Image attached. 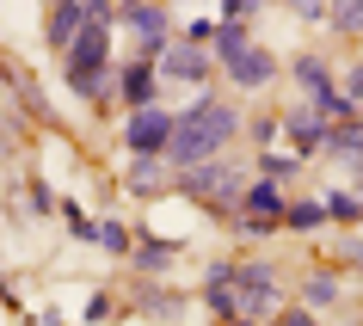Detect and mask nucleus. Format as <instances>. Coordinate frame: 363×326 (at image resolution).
I'll return each instance as SVG.
<instances>
[{
    "mask_svg": "<svg viewBox=\"0 0 363 326\" xmlns=\"http://www.w3.org/2000/svg\"><path fill=\"white\" fill-rule=\"evenodd\" d=\"M240 105L222 93H197L185 111L172 117V142H167V167H179V173H191V167H203V160H222V148H228L234 135H240Z\"/></svg>",
    "mask_w": 363,
    "mask_h": 326,
    "instance_id": "obj_1",
    "label": "nucleus"
},
{
    "mask_svg": "<svg viewBox=\"0 0 363 326\" xmlns=\"http://www.w3.org/2000/svg\"><path fill=\"white\" fill-rule=\"evenodd\" d=\"M228 326H252V320H228Z\"/></svg>",
    "mask_w": 363,
    "mask_h": 326,
    "instance_id": "obj_25",
    "label": "nucleus"
},
{
    "mask_svg": "<svg viewBox=\"0 0 363 326\" xmlns=\"http://www.w3.org/2000/svg\"><path fill=\"white\" fill-rule=\"evenodd\" d=\"M117 25L135 38V62H154L172 43V13H167V6H154V0H130V6H117Z\"/></svg>",
    "mask_w": 363,
    "mask_h": 326,
    "instance_id": "obj_4",
    "label": "nucleus"
},
{
    "mask_svg": "<svg viewBox=\"0 0 363 326\" xmlns=\"http://www.w3.org/2000/svg\"><path fill=\"white\" fill-rule=\"evenodd\" d=\"M351 179H357V197H363V160H357V167H351Z\"/></svg>",
    "mask_w": 363,
    "mask_h": 326,
    "instance_id": "obj_24",
    "label": "nucleus"
},
{
    "mask_svg": "<svg viewBox=\"0 0 363 326\" xmlns=\"http://www.w3.org/2000/svg\"><path fill=\"white\" fill-rule=\"evenodd\" d=\"M302 296H308V314H314V308H339V296H345L339 271H333V277H326V271H314V277L302 283Z\"/></svg>",
    "mask_w": 363,
    "mask_h": 326,
    "instance_id": "obj_17",
    "label": "nucleus"
},
{
    "mask_svg": "<svg viewBox=\"0 0 363 326\" xmlns=\"http://www.w3.org/2000/svg\"><path fill=\"white\" fill-rule=\"evenodd\" d=\"M326 31L363 38V0H326Z\"/></svg>",
    "mask_w": 363,
    "mask_h": 326,
    "instance_id": "obj_14",
    "label": "nucleus"
},
{
    "mask_svg": "<svg viewBox=\"0 0 363 326\" xmlns=\"http://www.w3.org/2000/svg\"><path fill=\"white\" fill-rule=\"evenodd\" d=\"M80 25H86V0H62V6L43 13V38L56 43V50H68V43L80 38Z\"/></svg>",
    "mask_w": 363,
    "mask_h": 326,
    "instance_id": "obj_12",
    "label": "nucleus"
},
{
    "mask_svg": "<svg viewBox=\"0 0 363 326\" xmlns=\"http://www.w3.org/2000/svg\"><path fill=\"white\" fill-rule=\"evenodd\" d=\"M167 142H172V111L167 105H148V111L123 117V148H130V160H167Z\"/></svg>",
    "mask_w": 363,
    "mask_h": 326,
    "instance_id": "obj_5",
    "label": "nucleus"
},
{
    "mask_svg": "<svg viewBox=\"0 0 363 326\" xmlns=\"http://www.w3.org/2000/svg\"><path fill=\"white\" fill-rule=\"evenodd\" d=\"M123 185H130V191H142V197H154L160 185H167V160H130Z\"/></svg>",
    "mask_w": 363,
    "mask_h": 326,
    "instance_id": "obj_16",
    "label": "nucleus"
},
{
    "mask_svg": "<svg viewBox=\"0 0 363 326\" xmlns=\"http://www.w3.org/2000/svg\"><path fill=\"white\" fill-rule=\"evenodd\" d=\"M247 185L252 179L240 173V167H228V160H203V167H191V173H179V191L191 197V203H203V210H216V215L240 210Z\"/></svg>",
    "mask_w": 363,
    "mask_h": 326,
    "instance_id": "obj_3",
    "label": "nucleus"
},
{
    "mask_svg": "<svg viewBox=\"0 0 363 326\" xmlns=\"http://www.w3.org/2000/svg\"><path fill=\"white\" fill-rule=\"evenodd\" d=\"M339 259H345V265H351V271L363 277V234H357V240H345V247H339Z\"/></svg>",
    "mask_w": 363,
    "mask_h": 326,
    "instance_id": "obj_22",
    "label": "nucleus"
},
{
    "mask_svg": "<svg viewBox=\"0 0 363 326\" xmlns=\"http://www.w3.org/2000/svg\"><path fill=\"white\" fill-rule=\"evenodd\" d=\"M277 326H320V314H308V308H289Z\"/></svg>",
    "mask_w": 363,
    "mask_h": 326,
    "instance_id": "obj_23",
    "label": "nucleus"
},
{
    "mask_svg": "<svg viewBox=\"0 0 363 326\" xmlns=\"http://www.w3.org/2000/svg\"><path fill=\"white\" fill-rule=\"evenodd\" d=\"M154 74H160V86H203V80L216 74V62H210V50H191V43L172 38L167 50L154 56Z\"/></svg>",
    "mask_w": 363,
    "mask_h": 326,
    "instance_id": "obj_6",
    "label": "nucleus"
},
{
    "mask_svg": "<svg viewBox=\"0 0 363 326\" xmlns=\"http://www.w3.org/2000/svg\"><path fill=\"white\" fill-rule=\"evenodd\" d=\"M284 135H289V154H296V160H308V154H320V148H326V123L308 111V105L284 111Z\"/></svg>",
    "mask_w": 363,
    "mask_h": 326,
    "instance_id": "obj_11",
    "label": "nucleus"
},
{
    "mask_svg": "<svg viewBox=\"0 0 363 326\" xmlns=\"http://www.w3.org/2000/svg\"><path fill=\"white\" fill-rule=\"evenodd\" d=\"M117 93H123V105L130 111H148V105H160V74H154V62H123V74H117Z\"/></svg>",
    "mask_w": 363,
    "mask_h": 326,
    "instance_id": "obj_10",
    "label": "nucleus"
},
{
    "mask_svg": "<svg viewBox=\"0 0 363 326\" xmlns=\"http://www.w3.org/2000/svg\"><path fill=\"white\" fill-rule=\"evenodd\" d=\"M93 240H99L105 252H130V228H123V222H99Z\"/></svg>",
    "mask_w": 363,
    "mask_h": 326,
    "instance_id": "obj_19",
    "label": "nucleus"
},
{
    "mask_svg": "<svg viewBox=\"0 0 363 326\" xmlns=\"http://www.w3.org/2000/svg\"><path fill=\"white\" fill-rule=\"evenodd\" d=\"M277 68H284V62L271 56L265 43H252L247 56H234V62H228V68H222V74H228V80H234V93H265L271 80H277Z\"/></svg>",
    "mask_w": 363,
    "mask_h": 326,
    "instance_id": "obj_9",
    "label": "nucleus"
},
{
    "mask_svg": "<svg viewBox=\"0 0 363 326\" xmlns=\"http://www.w3.org/2000/svg\"><path fill=\"white\" fill-rule=\"evenodd\" d=\"M339 93L351 99V111L363 117V62H351V68H345V80H339Z\"/></svg>",
    "mask_w": 363,
    "mask_h": 326,
    "instance_id": "obj_20",
    "label": "nucleus"
},
{
    "mask_svg": "<svg viewBox=\"0 0 363 326\" xmlns=\"http://www.w3.org/2000/svg\"><path fill=\"white\" fill-rule=\"evenodd\" d=\"M111 19H117V6H86L80 38L68 43V93L74 99H105V74H111Z\"/></svg>",
    "mask_w": 363,
    "mask_h": 326,
    "instance_id": "obj_2",
    "label": "nucleus"
},
{
    "mask_svg": "<svg viewBox=\"0 0 363 326\" xmlns=\"http://www.w3.org/2000/svg\"><path fill=\"white\" fill-rule=\"evenodd\" d=\"M252 13H259V6H252V0H228V6H222V13H216V56L210 62H222V68H228V62L234 56H247V50H252Z\"/></svg>",
    "mask_w": 363,
    "mask_h": 326,
    "instance_id": "obj_8",
    "label": "nucleus"
},
{
    "mask_svg": "<svg viewBox=\"0 0 363 326\" xmlns=\"http://www.w3.org/2000/svg\"><path fill=\"white\" fill-rule=\"evenodd\" d=\"M320 228H326V210H320V197L284 203V234H320Z\"/></svg>",
    "mask_w": 363,
    "mask_h": 326,
    "instance_id": "obj_13",
    "label": "nucleus"
},
{
    "mask_svg": "<svg viewBox=\"0 0 363 326\" xmlns=\"http://www.w3.org/2000/svg\"><path fill=\"white\" fill-rule=\"evenodd\" d=\"M296 173H302V160H296V154H277V148L259 154V185H277V191H284Z\"/></svg>",
    "mask_w": 363,
    "mask_h": 326,
    "instance_id": "obj_15",
    "label": "nucleus"
},
{
    "mask_svg": "<svg viewBox=\"0 0 363 326\" xmlns=\"http://www.w3.org/2000/svg\"><path fill=\"white\" fill-rule=\"evenodd\" d=\"M234 228L240 234H284V191L252 179L247 197H240V210H234Z\"/></svg>",
    "mask_w": 363,
    "mask_h": 326,
    "instance_id": "obj_7",
    "label": "nucleus"
},
{
    "mask_svg": "<svg viewBox=\"0 0 363 326\" xmlns=\"http://www.w3.org/2000/svg\"><path fill=\"white\" fill-rule=\"evenodd\" d=\"M277 130H284V117H252V142H259V148H271Z\"/></svg>",
    "mask_w": 363,
    "mask_h": 326,
    "instance_id": "obj_21",
    "label": "nucleus"
},
{
    "mask_svg": "<svg viewBox=\"0 0 363 326\" xmlns=\"http://www.w3.org/2000/svg\"><path fill=\"white\" fill-rule=\"evenodd\" d=\"M320 210H326V222H363V197L357 191H326Z\"/></svg>",
    "mask_w": 363,
    "mask_h": 326,
    "instance_id": "obj_18",
    "label": "nucleus"
}]
</instances>
